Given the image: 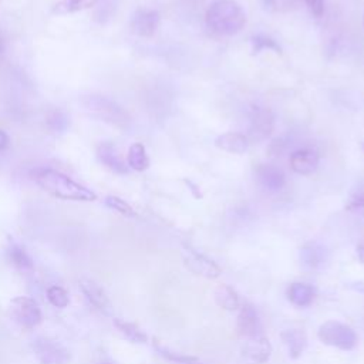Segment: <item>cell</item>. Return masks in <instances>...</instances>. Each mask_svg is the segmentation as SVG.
I'll list each match as a JSON object with an SVG mask.
<instances>
[{
  "label": "cell",
  "instance_id": "f1b7e54d",
  "mask_svg": "<svg viewBox=\"0 0 364 364\" xmlns=\"http://www.w3.org/2000/svg\"><path fill=\"white\" fill-rule=\"evenodd\" d=\"M154 346H155L156 351H158L164 358H166V360H169V361H172V363H175V364H188V363H192V361L198 360L196 357L186 355V354H182V353H176V351H173V350H169L168 347H164V346H161V344L156 343V341L154 343Z\"/></svg>",
  "mask_w": 364,
  "mask_h": 364
},
{
  "label": "cell",
  "instance_id": "9c48e42d",
  "mask_svg": "<svg viewBox=\"0 0 364 364\" xmlns=\"http://www.w3.org/2000/svg\"><path fill=\"white\" fill-rule=\"evenodd\" d=\"M183 263L192 273L206 279H216L222 273L220 267L212 259L192 249H186L183 252Z\"/></svg>",
  "mask_w": 364,
  "mask_h": 364
},
{
  "label": "cell",
  "instance_id": "5b68a950",
  "mask_svg": "<svg viewBox=\"0 0 364 364\" xmlns=\"http://www.w3.org/2000/svg\"><path fill=\"white\" fill-rule=\"evenodd\" d=\"M11 318L23 328H34L41 323V310L38 303L27 296L14 297L10 301Z\"/></svg>",
  "mask_w": 364,
  "mask_h": 364
},
{
  "label": "cell",
  "instance_id": "4316f807",
  "mask_svg": "<svg viewBox=\"0 0 364 364\" xmlns=\"http://www.w3.org/2000/svg\"><path fill=\"white\" fill-rule=\"evenodd\" d=\"M104 203L107 208L121 213L122 216H127V218H134L135 216V210L132 209V206L125 202L124 199H121L119 196H114V195H108L105 199H104Z\"/></svg>",
  "mask_w": 364,
  "mask_h": 364
},
{
  "label": "cell",
  "instance_id": "f546056e",
  "mask_svg": "<svg viewBox=\"0 0 364 364\" xmlns=\"http://www.w3.org/2000/svg\"><path fill=\"white\" fill-rule=\"evenodd\" d=\"M47 300L50 301L51 306L58 309H64L70 303L68 293L60 286H51L47 289Z\"/></svg>",
  "mask_w": 364,
  "mask_h": 364
},
{
  "label": "cell",
  "instance_id": "e575fe53",
  "mask_svg": "<svg viewBox=\"0 0 364 364\" xmlns=\"http://www.w3.org/2000/svg\"><path fill=\"white\" fill-rule=\"evenodd\" d=\"M4 51H6V41H4L3 34L0 33V61H1L3 55H4Z\"/></svg>",
  "mask_w": 364,
  "mask_h": 364
},
{
  "label": "cell",
  "instance_id": "277c9868",
  "mask_svg": "<svg viewBox=\"0 0 364 364\" xmlns=\"http://www.w3.org/2000/svg\"><path fill=\"white\" fill-rule=\"evenodd\" d=\"M318 340L326 344L336 348H340L343 351L353 350L357 344V334L355 331L340 321L336 320H327L324 321L317 331Z\"/></svg>",
  "mask_w": 364,
  "mask_h": 364
},
{
  "label": "cell",
  "instance_id": "2e32d148",
  "mask_svg": "<svg viewBox=\"0 0 364 364\" xmlns=\"http://www.w3.org/2000/svg\"><path fill=\"white\" fill-rule=\"evenodd\" d=\"M283 344L287 347L290 358L297 360L307 348V336L301 328H287L280 333Z\"/></svg>",
  "mask_w": 364,
  "mask_h": 364
},
{
  "label": "cell",
  "instance_id": "7c38bea8",
  "mask_svg": "<svg viewBox=\"0 0 364 364\" xmlns=\"http://www.w3.org/2000/svg\"><path fill=\"white\" fill-rule=\"evenodd\" d=\"M289 164L293 172L299 175H310L317 169L320 164V155L314 148H299L290 154Z\"/></svg>",
  "mask_w": 364,
  "mask_h": 364
},
{
  "label": "cell",
  "instance_id": "d6a6232c",
  "mask_svg": "<svg viewBox=\"0 0 364 364\" xmlns=\"http://www.w3.org/2000/svg\"><path fill=\"white\" fill-rule=\"evenodd\" d=\"M10 136L3 131L0 129V151H6L10 148Z\"/></svg>",
  "mask_w": 364,
  "mask_h": 364
},
{
  "label": "cell",
  "instance_id": "8992f818",
  "mask_svg": "<svg viewBox=\"0 0 364 364\" xmlns=\"http://www.w3.org/2000/svg\"><path fill=\"white\" fill-rule=\"evenodd\" d=\"M274 129V115L267 107H253L249 114L247 139L249 142H260L267 139Z\"/></svg>",
  "mask_w": 364,
  "mask_h": 364
},
{
  "label": "cell",
  "instance_id": "484cf974",
  "mask_svg": "<svg viewBox=\"0 0 364 364\" xmlns=\"http://www.w3.org/2000/svg\"><path fill=\"white\" fill-rule=\"evenodd\" d=\"M100 0H63L61 3L55 4L54 11L58 14H68V13H77L85 9L92 7Z\"/></svg>",
  "mask_w": 364,
  "mask_h": 364
},
{
  "label": "cell",
  "instance_id": "836d02e7",
  "mask_svg": "<svg viewBox=\"0 0 364 364\" xmlns=\"http://www.w3.org/2000/svg\"><path fill=\"white\" fill-rule=\"evenodd\" d=\"M357 257L361 263H364V239L357 245Z\"/></svg>",
  "mask_w": 364,
  "mask_h": 364
},
{
  "label": "cell",
  "instance_id": "d4e9b609",
  "mask_svg": "<svg viewBox=\"0 0 364 364\" xmlns=\"http://www.w3.org/2000/svg\"><path fill=\"white\" fill-rule=\"evenodd\" d=\"M46 124H47V128L50 129V132H54V134H61L64 132L68 125H70V118L68 115L61 111V109H53L47 118H46Z\"/></svg>",
  "mask_w": 364,
  "mask_h": 364
},
{
  "label": "cell",
  "instance_id": "7a4b0ae2",
  "mask_svg": "<svg viewBox=\"0 0 364 364\" xmlns=\"http://www.w3.org/2000/svg\"><path fill=\"white\" fill-rule=\"evenodd\" d=\"M205 21L213 34L233 36L246 24V13L235 0H215L206 10Z\"/></svg>",
  "mask_w": 364,
  "mask_h": 364
},
{
  "label": "cell",
  "instance_id": "9a60e30c",
  "mask_svg": "<svg viewBox=\"0 0 364 364\" xmlns=\"http://www.w3.org/2000/svg\"><path fill=\"white\" fill-rule=\"evenodd\" d=\"M249 144L250 142L245 134L233 132V131L220 134L215 138V146L218 149L229 154H236V155L245 154L249 148Z\"/></svg>",
  "mask_w": 364,
  "mask_h": 364
},
{
  "label": "cell",
  "instance_id": "83f0119b",
  "mask_svg": "<svg viewBox=\"0 0 364 364\" xmlns=\"http://www.w3.org/2000/svg\"><path fill=\"white\" fill-rule=\"evenodd\" d=\"M266 10L273 13H289L296 10L301 0H262Z\"/></svg>",
  "mask_w": 364,
  "mask_h": 364
},
{
  "label": "cell",
  "instance_id": "1f68e13d",
  "mask_svg": "<svg viewBox=\"0 0 364 364\" xmlns=\"http://www.w3.org/2000/svg\"><path fill=\"white\" fill-rule=\"evenodd\" d=\"M346 209L348 210V212H351V213H355V215H358V216H364V202H361V200H353V202H350L347 206H346Z\"/></svg>",
  "mask_w": 364,
  "mask_h": 364
},
{
  "label": "cell",
  "instance_id": "4fadbf2b",
  "mask_svg": "<svg viewBox=\"0 0 364 364\" xmlns=\"http://www.w3.org/2000/svg\"><path fill=\"white\" fill-rule=\"evenodd\" d=\"M97 158L109 171H112L118 175L128 173V165L122 161V158L119 156V154L112 142H109V141L101 142L97 146Z\"/></svg>",
  "mask_w": 364,
  "mask_h": 364
},
{
  "label": "cell",
  "instance_id": "ba28073f",
  "mask_svg": "<svg viewBox=\"0 0 364 364\" xmlns=\"http://www.w3.org/2000/svg\"><path fill=\"white\" fill-rule=\"evenodd\" d=\"M161 21V16L156 10L148 7H139L134 11L129 26L134 34L139 37H152L158 30Z\"/></svg>",
  "mask_w": 364,
  "mask_h": 364
},
{
  "label": "cell",
  "instance_id": "44dd1931",
  "mask_svg": "<svg viewBox=\"0 0 364 364\" xmlns=\"http://www.w3.org/2000/svg\"><path fill=\"white\" fill-rule=\"evenodd\" d=\"M127 165L136 172H144L149 168V156L141 142H135L129 146L127 154Z\"/></svg>",
  "mask_w": 364,
  "mask_h": 364
},
{
  "label": "cell",
  "instance_id": "ac0fdd59",
  "mask_svg": "<svg viewBox=\"0 0 364 364\" xmlns=\"http://www.w3.org/2000/svg\"><path fill=\"white\" fill-rule=\"evenodd\" d=\"M286 296L291 304L297 307H307L314 299V289L307 283L294 282L287 287Z\"/></svg>",
  "mask_w": 364,
  "mask_h": 364
},
{
  "label": "cell",
  "instance_id": "cb8c5ba5",
  "mask_svg": "<svg viewBox=\"0 0 364 364\" xmlns=\"http://www.w3.org/2000/svg\"><path fill=\"white\" fill-rule=\"evenodd\" d=\"M250 44H252V53L259 54L264 50H272L276 54H282V47L277 44L276 40L266 34H255L250 37Z\"/></svg>",
  "mask_w": 364,
  "mask_h": 364
},
{
  "label": "cell",
  "instance_id": "52a82bcc",
  "mask_svg": "<svg viewBox=\"0 0 364 364\" xmlns=\"http://www.w3.org/2000/svg\"><path fill=\"white\" fill-rule=\"evenodd\" d=\"M33 351L40 364H67L70 360L68 351L60 343L46 337L34 341Z\"/></svg>",
  "mask_w": 364,
  "mask_h": 364
},
{
  "label": "cell",
  "instance_id": "30bf717a",
  "mask_svg": "<svg viewBox=\"0 0 364 364\" xmlns=\"http://www.w3.org/2000/svg\"><path fill=\"white\" fill-rule=\"evenodd\" d=\"M236 328L240 336L246 338L263 336V327L262 321L259 318L257 311L255 307L249 303H245L240 306L237 318H236Z\"/></svg>",
  "mask_w": 364,
  "mask_h": 364
},
{
  "label": "cell",
  "instance_id": "ffe728a7",
  "mask_svg": "<svg viewBox=\"0 0 364 364\" xmlns=\"http://www.w3.org/2000/svg\"><path fill=\"white\" fill-rule=\"evenodd\" d=\"M213 299L219 307L228 311L237 310L242 306L237 291L228 284H219L213 291Z\"/></svg>",
  "mask_w": 364,
  "mask_h": 364
},
{
  "label": "cell",
  "instance_id": "4dcf8cb0",
  "mask_svg": "<svg viewBox=\"0 0 364 364\" xmlns=\"http://www.w3.org/2000/svg\"><path fill=\"white\" fill-rule=\"evenodd\" d=\"M309 7L314 17H321L324 13V0H301Z\"/></svg>",
  "mask_w": 364,
  "mask_h": 364
},
{
  "label": "cell",
  "instance_id": "5bb4252c",
  "mask_svg": "<svg viewBox=\"0 0 364 364\" xmlns=\"http://www.w3.org/2000/svg\"><path fill=\"white\" fill-rule=\"evenodd\" d=\"M242 351L247 360L257 363V364H263V363L269 361L273 348H272L270 341L264 336H257V337L247 338Z\"/></svg>",
  "mask_w": 364,
  "mask_h": 364
},
{
  "label": "cell",
  "instance_id": "8fae6325",
  "mask_svg": "<svg viewBox=\"0 0 364 364\" xmlns=\"http://www.w3.org/2000/svg\"><path fill=\"white\" fill-rule=\"evenodd\" d=\"M257 183L267 192H279L286 185L284 172L272 164H259L255 169Z\"/></svg>",
  "mask_w": 364,
  "mask_h": 364
},
{
  "label": "cell",
  "instance_id": "7402d4cb",
  "mask_svg": "<svg viewBox=\"0 0 364 364\" xmlns=\"http://www.w3.org/2000/svg\"><path fill=\"white\" fill-rule=\"evenodd\" d=\"M7 256H9V260L20 270H31L34 267L31 256L27 253V250L21 245L16 242H10L7 247Z\"/></svg>",
  "mask_w": 364,
  "mask_h": 364
},
{
  "label": "cell",
  "instance_id": "e0dca14e",
  "mask_svg": "<svg viewBox=\"0 0 364 364\" xmlns=\"http://www.w3.org/2000/svg\"><path fill=\"white\" fill-rule=\"evenodd\" d=\"M327 259L326 247L317 242H309L300 249V260L309 269H318Z\"/></svg>",
  "mask_w": 364,
  "mask_h": 364
},
{
  "label": "cell",
  "instance_id": "d590c367",
  "mask_svg": "<svg viewBox=\"0 0 364 364\" xmlns=\"http://www.w3.org/2000/svg\"><path fill=\"white\" fill-rule=\"evenodd\" d=\"M188 364H202L199 360H195V361H192V363H188Z\"/></svg>",
  "mask_w": 364,
  "mask_h": 364
},
{
  "label": "cell",
  "instance_id": "6da1fadb",
  "mask_svg": "<svg viewBox=\"0 0 364 364\" xmlns=\"http://www.w3.org/2000/svg\"><path fill=\"white\" fill-rule=\"evenodd\" d=\"M34 182L47 193L63 200L92 202L97 193L71 176L51 168H41L33 173Z\"/></svg>",
  "mask_w": 364,
  "mask_h": 364
},
{
  "label": "cell",
  "instance_id": "3957f363",
  "mask_svg": "<svg viewBox=\"0 0 364 364\" xmlns=\"http://www.w3.org/2000/svg\"><path fill=\"white\" fill-rule=\"evenodd\" d=\"M81 105L92 117L102 122H107L119 129H128L131 125V117L115 100L101 95L88 94L81 97Z\"/></svg>",
  "mask_w": 364,
  "mask_h": 364
},
{
  "label": "cell",
  "instance_id": "8d00e7d4",
  "mask_svg": "<svg viewBox=\"0 0 364 364\" xmlns=\"http://www.w3.org/2000/svg\"><path fill=\"white\" fill-rule=\"evenodd\" d=\"M361 148H363V151H364V142H363V145H361Z\"/></svg>",
  "mask_w": 364,
  "mask_h": 364
},
{
  "label": "cell",
  "instance_id": "d6986e66",
  "mask_svg": "<svg viewBox=\"0 0 364 364\" xmlns=\"http://www.w3.org/2000/svg\"><path fill=\"white\" fill-rule=\"evenodd\" d=\"M80 286H81L82 293L85 294V297L88 299V301L92 306H95L97 309H100L102 311H107V309L109 306V301H108V297H107L105 291L102 290V287L100 284H97L91 279H81Z\"/></svg>",
  "mask_w": 364,
  "mask_h": 364
},
{
  "label": "cell",
  "instance_id": "603a6c76",
  "mask_svg": "<svg viewBox=\"0 0 364 364\" xmlns=\"http://www.w3.org/2000/svg\"><path fill=\"white\" fill-rule=\"evenodd\" d=\"M114 326L118 328V331L121 334H124L125 338H128L132 343H146L148 341V336L145 334V331H142L135 323H131V321H127L122 318H115Z\"/></svg>",
  "mask_w": 364,
  "mask_h": 364
}]
</instances>
